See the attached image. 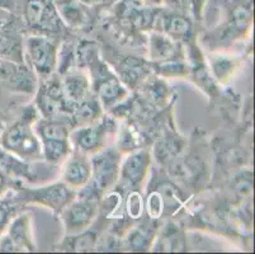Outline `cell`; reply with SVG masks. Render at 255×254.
<instances>
[{
    "label": "cell",
    "instance_id": "6da1fadb",
    "mask_svg": "<svg viewBox=\"0 0 255 254\" xmlns=\"http://www.w3.org/2000/svg\"><path fill=\"white\" fill-rule=\"evenodd\" d=\"M92 159V178L78 195L96 199L112 190L120 179V167L122 153L117 148H104L90 157Z\"/></svg>",
    "mask_w": 255,
    "mask_h": 254
},
{
    "label": "cell",
    "instance_id": "7a4b0ae2",
    "mask_svg": "<svg viewBox=\"0 0 255 254\" xmlns=\"http://www.w3.org/2000/svg\"><path fill=\"white\" fill-rule=\"evenodd\" d=\"M37 118H32L29 112L20 120L11 123L0 137V146L24 162L33 163L42 159L41 143L33 129Z\"/></svg>",
    "mask_w": 255,
    "mask_h": 254
},
{
    "label": "cell",
    "instance_id": "3957f363",
    "mask_svg": "<svg viewBox=\"0 0 255 254\" xmlns=\"http://www.w3.org/2000/svg\"><path fill=\"white\" fill-rule=\"evenodd\" d=\"M13 192L18 204L39 205L51 210L53 216H60L62 210L78 196L76 191L71 190L62 181L53 182L50 185L36 188L23 187L20 182H18Z\"/></svg>",
    "mask_w": 255,
    "mask_h": 254
},
{
    "label": "cell",
    "instance_id": "277c9868",
    "mask_svg": "<svg viewBox=\"0 0 255 254\" xmlns=\"http://www.w3.org/2000/svg\"><path fill=\"white\" fill-rule=\"evenodd\" d=\"M23 53L24 62L41 80L50 78L56 71L59 45L50 36H28L23 42Z\"/></svg>",
    "mask_w": 255,
    "mask_h": 254
},
{
    "label": "cell",
    "instance_id": "5b68a950",
    "mask_svg": "<svg viewBox=\"0 0 255 254\" xmlns=\"http://www.w3.org/2000/svg\"><path fill=\"white\" fill-rule=\"evenodd\" d=\"M99 214V201L78 195L60 214L65 235H76L89 230Z\"/></svg>",
    "mask_w": 255,
    "mask_h": 254
},
{
    "label": "cell",
    "instance_id": "8992f818",
    "mask_svg": "<svg viewBox=\"0 0 255 254\" xmlns=\"http://www.w3.org/2000/svg\"><path fill=\"white\" fill-rule=\"evenodd\" d=\"M112 127H115L112 121L103 117L90 125L74 127L70 131V143L73 149L92 157L106 148Z\"/></svg>",
    "mask_w": 255,
    "mask_h": 254
},
{
    "label": "cell",
    "instance_id": "52a82bcc",
    "mask_svg": "<svg viewBox=\"0 0 255 254\" xmlns=\"http://www.w3.org/2000/svg\"><path fill=\"white\" fill-rule=\"evenodd\" d=\"M23 19L28 27L45 36L60 31L62 22L53 0H23Z\"/></svg>",
    "mask_w": 255,
    "mask_h": 254
},
{
    "label": "cell",
    "instance_id": "ba28073f",
    "mask_svg": "<svg viewBox=\"0 0 255 254\" xmlns=\"http://www.w3.org/2000/svg\"><path fill=\"white\" fill-rule=\"evenodd\" d=\"M37 87V75L25 62L0 59V94L3 92L32 94Z\"/></svg>",
    "mask_w": 255,
    "mask_h": 254
},
{
    "label": "cell",
    "instance_id": "9c48e42d",
    "mask_svg": "<svg viewBox=\"0 0 255 254\" xmlns=\"http://www.w3.org/2000/svg\"><path fill=\"white\" fill-rule=\"evenodd\" d=\"M32 229V214L23 211L13 218L9 227L0 237V252H36Z\"/></svg>",
    "mask_w": 255,
    "mask_h": 254
},
{
    "label": "cell",
    "instance_id": "30bf717a",
    "mask_svg": "<svg viewBox=\"0 0 255 254\" xmlns=\"http://www.w3.org/2000/svg\"><path fill=\"white\" fill-rule=\"evenodd\" d=\"M92 67V87L104 109L117 107L128 97V88L125 87V84L121 81V79L111 73L106 67V65L101 64L99 66Z\"/></svg>",
    "mask_w": 255,
    "mask_h": 254
},
{
    "label": "cell",
    "instance_id": "8fae6325",
    "mask_svg": "<svg viewBox=\"0 0 255 254\" xmlns=\"http://www.w3.org/2000/svg\"><path fill=\"white\" fill-rule=\"evenodd\" d=\"M151 168V154L146 149H135L122 158L120 179L127 190H141L149 177Z\"/></svg>",
    "mask_w": 255,
    "mask_h": 254
},
{
    "label": "cell",
    "instance_id": "7c38bea8",
    "mask_svg": "<svg viewBox=\"0 0 255 254\" xmlns=\"http://www.w3.org/2000/svg\"><path fill=\"white\" fill-rule=\"evenodd\" d=\"M92 178V159L89 155L75 150L62 162L61 181L71 190L82 191Z\"/></svg>",
    "mask_w": 255,
    "mask_h": 254
},
{
    "label": "cell",
    "instance_id": "4fadbf2b",
    "mask_svg": "<svg viewBox=\"0 0 255 254\" xmlns=\"http://www.w3.org/2000/svg\"><path fill=\"white\" fill-rule=\"evenodd\" d=\"M152 25H155V31L166 34L175 42L189 39L193 31L191 18L177 11L157 10Z\"/></svg>",
    "mask_w": 255,
    "mask_h": 254
},
{
    "label": "cell",
    "instance_id": "5bb4252c",
    "mask_svg": "<svg viewBox=\"0 0 255 254\" xmlns=\"http://www.w3.org/2000/svg\"><path fill=\"white\" fill-rule=\"evenodd\" d=\"M62 89L71 103H79L92 95V80L83 71L69 69L62 74Z\"/></svg>",
    "mask_w": 255,
    "mask_h": 254
},
{
    "label": "cell",
    "instance_id": "9a60e30c",
    "mask_svg": "<svg viewBox=\"0 0 255 254\" xmlns=\"http://www.w3.org/2000/svg\"><path fill=\"white\" fill-rule=\"evenodd\" d=\"M151 71V65L146 64L143 60L128 57L121 64L118 78L125 84V87L135 89L143 83L146 78H149Z\"/></svg>",
    "mask_w": 255,
    "mask_h": 254
},
{
    "label": "cell",
    "instance_id": "2e32d148",
    "mask_svg": "<svg viewBox=\"0 0 255 254\" xmlns=\"http://www.w3.org/2000/svg\"><path fill=\"white\" fill-rule=\"evenodd\" d=\"M102 117H103V107H102L97 95L94 94L89 95L88 98H85L84 101L76 103L70 116L74 127L90 125V123L99 121ZM69 122H70V120H69Z\"/></svg>",
    "mask_w": 255,
    "mask_h": 254
},
{
    "label": "cell",
    "instance_id": "e0dca14e",
    "mask_svg": "<svg viewBox=\"0 0 255 254\" xmlns=\"http://www.w3.org/2000/svg\"><path fill=\"white\" fill-rule=\"evenodd\" d=\"M149 55L152 62L177 60V42L161 32L152 31L149 36Z\"/></svg>",
    "mask_w": 255,
    "mask_h": 254
},
{
    "label": "cell",
    "instance_id": "ac0fdd59",
    "mask_svg": "<svg viewBox=\"0 0 255 254\" xmlns=\"http://www.w3.org/2000/svg\"><path fill=\"white\" fill-rule=\"evenodd\" d=\"M0 168L17 181H34L32 163L24 162L0 146Z\"/></svg>",
    "mask_w": 255,
    "mask_h": 254
},
{
    "label": "cell",
    "instance_id": "d6986e66",
    "mask_svg": "<svg viewBox=\"0 0 255 254\" xmlns=\"http://www.w3.org/2000/svg\"><path fill=\"white\" fill-rule=\"evenodd\" d=\"M59 15L64 23L73 28H82L88 20L85 5L76 0H53Z\"/></svg>",
    "mask_w": 255,
    "mask_h": 254
},
{
    "label": "cell",
    "instance_id": "ffe728a7",
    "mask_svg": "<svg viewBox=\"0 0 255 254\" xmlns=\"http://www.w3.org/2000/svg\"><path fill=\"white\" fill-rule=\"evenodd\" d=\"M42 149V159L51 164L64 162L73 151L70 137H53V139L39 140Z\"/></svg>",
    "mask_w": 255,
    "mask_h": 254
},
{
    "label": "cell",
    "instance_id": "44dd1931",
    "mask_svg": "<svg viewBox=\"0 0 255 254\" xmlns=\"http://www.w3.org/2000/svg\"><path fill=\"white\" fill-rule=\"evenodd\" d=\"M0 59L24 62L22 38L6 29L0 31Z\"/></svg>",
    "mask_w": 255,
    "mask_h": 254
},
{
    "label": "cell",
    "instance_id": "7402d4cb",
    "mask_svg": "<svg viewBox=\"0 0 255 254\" xmlns=\"http://www.w3.org/2000/svg\"><path fill=\"white\" fill-rule=\"evenodd\" d=\"M13 190L0 199V237L4 234L13 218L17 215L15 213H17L18 202L15 201Z\"/></svg>",
    "mask_w": 255,
    "mask_h": 254
},
{
    "label": "cell",
    "instance_id": "603a6c76",
    "mask_svg": "<svg viewBox=\"0 0 255 254\" xmlns=\"http://www.w3.org/2000/svg\"><path fill=\"white\" fill-rule=\"evenodd\" d=\"M151 69H154L157 74H161L168 78H179L187 76L189 74V67L184 62L179 60H169L163 62H151Z\"/></svg>",
    "mask_w": 255,
    "mask_h": 254
},
{
    "label": "cell",
    "instance_id": "cb8c5ba5",
    "mask_svg": "<svg viewBox=\"0 0 255 254\" xmlns=\"http://www.w3.org/2000/svg\"><path fill=\"white\" fill-rule=\"evenodd\" d=\"M125 210L129 219L132 220H140L145 211V201L141 195L140 190H129L126 197Z\"/></svg>",
    "mask_w": 255,
    "mask_h": 254
},
{
    "label": "cell",
    "instance_id": "d4e9b609",
    "mask_svg": "<svg viewBox=\"0 0 255 254\" xmlns=\"http://www.w3.org/2000/svg\"><path fill=\"white\" fill-rule=\"evenodd\" d=\"M164 209H165V202H164L163 195L159 191L150 192L145 201V210L147 216L152 220H157L164 214Z\"/></svg>",
    "mask_w": 255,
    "mask_h": 254
},
{
    "label": "cell",
    "instance_id": "484cf974",
    "mask_svg": "<svg viewBox=\"0 0 255 254\" xmlns=\"http://www.w3.org/2000/svg\"><path fill=\"white\" fill-rule=\"evenodd\" d=\"M68 239L73 242L71 244V249L69 251H75V252H89L94 249L97 243V237L93 233L85 232L80 233L76 235H66Z\"/></svg>",
    "mask_w": 255,
    "mask_h": 254
},
{
    "label": "cell",
    "instance_id": "4316f807",
    "mask_svg": "<svg viewBox=\"0 0 255 254\" xmlns=\"http://www.w3.org/2000/svg\"><path fill=\"white\" fill-rule=\"evenodd\" d=\"M212 69L217 79L225 80L233 73L234 64L231 60L226 59V57H219V59H216L212 62Z\"/></svg>",
    "mask_w": 255,
    "mask_h": 254
},
{
    "label": "cell",
    "instance_id": "83f0119b",
    "mask_svg": "<svg viewBox=\"0 0 255 254\" xmlns=\"http://www.w3.org/2000/svg\"><path fill=\"white\" fill-rule=\"evenodd\" d=\"M18 182L19 181L11 178L8 173H5V172L0 168V199L4 197L6 193L10 192L13 188H15Z\"/></svg>",
    "mask_w": 255,
    "mask_h": 254
},
{
    "label": "cell",
    "instance_id": "f1b7e54d",
    "mask_svg": "<svg viewBox=\"0 0 255 254\" xmlns=\"http://www.w3.org/2000/svg\"><path fill=\"white\" fill-rule=\"evenodd\" d=\"M177 1L180 6L191 11L194 18H201L203 4L206 0H177Z\"/></svg>",
    "mask_w": 255,
    "mask_h": 254
},
{
    "label": "cell",
    "instance_id": "f546056e",
    "mask_svg": "<svg viewBox=\"0 0 255 254\" xmlns=\"http://www.w3.org/2000/svg\"><path fill=\"white\" fill-rule=\"evenodd\" d=\"M18 3H19L18 0H0V8L6 9V10L13 13V10L17 8Z\"/></svg>",
    "mask_w": 255,
    "mask_h": 254
},
{
    "label": "cell",
    "instance_id": "4dcf8cb0",
    "mask_svg": "<svg viewBox=\"0 0 255 254\" xmlns=\"http://www.w3.org/2000/svg\"><path fill=\"white\" fill-rule=\"evenodd\" d=\"M140 1L145 6H149V8H160L165 0H140Z\"/></svg>",
    "mask_w": 255,
    "mask_h": 254
},
{
    "label": "cell",
    "instance_id": "1f68e13d",
    "mask_svg": "<svg viewBox=\"0 0 255 254\" xmlns=\"http://www.w3.org/2000/svg\"><path fill=\"white\" fill-rule=\"evenodd\" d=\"M79 3H82L83 5L85 6H92V5H97L98 3H101V0H76Z\"/></svg>",
    "mask_w": 255,
    "mask_h": 254
},
{
    "label": "cell",
    "instance_id": "d6a6232c",
    "mask_svg": "<svg viewBox=\"0 0 255 254\" xmlns=\"http://www.w3.org/2000/svg\"><path fill=\"white\" fill-rule=\"evenodd\" d=\"M118 0H101V3H107V4H112V3H117Z\"/></svg>",
    "mask_w": 255,
    "mask_h": 254
}]
</instances>
